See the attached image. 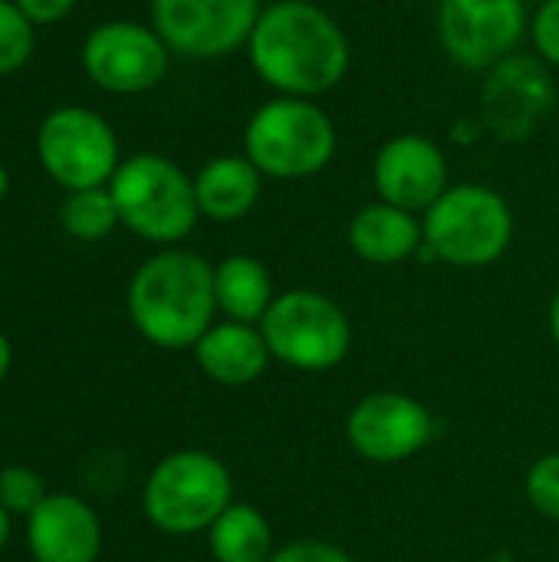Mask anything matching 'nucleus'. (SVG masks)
Returning <instances> with one entry per match:
<instances>
[{
	"label": "nucleus",
	"instance_id": "nucleus-19",
	"mask_svg": "<svg viewBox=\"0 0 559 562\" xmlns=\"http://www.w3.org/2000/svg\"><path fill=\"white\" fill-rule=\"evenodd\" d=\"M214 296L217 313H224L231 323L250 326H260L270 303L277 300L270 270L247 254H231L214 267Z\"/></svg>",
	"mask_w": 559,
	"mask_h": 562
},
{
	"label": "nucleus",
	"instance_id": "nucleus-3",
	"mask_svg": "<svg viewBox=\"0 0 559 562\" xmlns=\"http://www.w3.org/2000/svg\"><path fill=\"white\" fill-rule=\"evenodd\" d=\"M425 247L432 260L478 270L497 263L514 240V211L504 194L488 184H451L422 217Z\"/></svg>",
	"mask_w": 559,
	"mask_h": 562
},
{
	"label": "nucleus",
	"instance_id": "nucleus-27",
	"mask_svg": "<svg viewBox=\"0 0 559 562\" xmlns=\"http://www.w3.org/2000/svg\"><path fill=\"white\" fill-rule=\"evenodd\" d=\"M13 3L23 10L30 23H56L72 10L76 0H13Z\"/></svg>",
	"mask_w": 559,
	"mask_h": 562
},
{
	"label": "nucleus",
	"instance_id": "nucleus-5",
	"mask_svg": "<svg viewBox=\"0 0 559 562\" xmlns=\"http://www.w3.org/2000/svg\"><path fill=\"white\" fill-rule=\"evenodd\" d=\"M336 145V125L313 99L277 95L264 102L244 128V155L273 181L320 175L333 161Z\"/></svg>",
	"mask_w": 559,
	"mask_h": 562
},
{
	"label": "nucleus",
	"instance_id": "nucleus-10",
	"mask_svg": "<svg viewBox=\"0 0 559 562\" xmlns=\"http://www.w3.org/2000/svg\"><path fill=\"white\" fill-rule=\"evenodd\" d=\"M264 0H152L155 33L191 59H221L247 46Z\"/></svg>",
	"mask_w": 559,
	"mask_h": 562
},
{
	"label": "nucleus",
	"instance_id": "nucleus-4",
	"mask_svg": "<svg viewBox=\"0 0 559 562\" xmlns=\"http://www.w3.org/2000/svg\"><path fill=\"white\" fill-rule=\"evenodd\" d=\"M234 504V477L227 464L201 448L165 454L142 491L148 524L168 537L208 533L211 524Z\"/></svg>",
	"mask_w": 559,
	"mask_h": 562
},
{
	"label": "nucleus",
	"instance_id": "nucleus-15",
	"mask_svg": "<svg viewBox=\"0 0 559 562\" xmlns=\"http://www.w3.org/2000/svg\"><path fill=\"white\" fill-rule=\"evenodd\" d=\"M554 102V82L547 69L524 56H507L491 69L484 86V115L501 138H521L534 132L537 119Z\"/></svg>",
	"mask_w": 559,
	"mask_h": 562
},
{
	"label": "nucleus",
	"instance_id": "nucleus-1",
	"mask_svg": "<svg viewBox=\"0 0 559 562\" xmlns=\"http://www.w3.org/2000/svg\"><path fill=\"white\" fill-rule=\"evenodd\" d=\"M247 59L277 95L316 99L336 89L353 63L346 30L310 0H273L247 40Z\"/></svg>",
	"mask_w": 559,
	"mask_h": 562
},
{
	"label": "nucleus",
	"instance_id": "nucleus-26",
	"mask_svg": "<svg viewBox=\"0 0 559 562\" xmlns=\"http://www.w3.org/2000/svg\"><path fill=\"white\" fill-rule=\"evenodd\" d=\"M270 562H356L346 550H339L336 543H326V540H313V537H303V540H293L287 547H280Z\"/></svg>",
	"mask_w": 559,
	"mask_h": 562
},
{
	"label": "nucleus",
	"instance_id": "nucleus-30",
	"mask_svg": "<svg viewBox=\"0 0 559 562\" xmlns=\"http://www.w3.org/2000/svg\"><path fill=\"white\" fill-rule=\"evenodd\" d=\"M550 336H554V342H557L559 349V293L554 296V303H550Z\"/></svg>",
	"mask_w": 559,
	"mask_h": 562
},
{
	"label": "nucleus",
	"instance_id": "nucleus-23",
	"mask_svg": "<svg viewBox=\"0 0 559 562\" xmlns=\"http://www.w3.org/2000/svg\"><path fill=\"white\" fill-rule=\"evenodd\" d=\"M33 49V26L23 10L10 0H0V76L26 63Z\"/></svg>",
	"mask_w": 559,
	"mask_h": 562
},
{
	"label": "nucleus",
	"instance_id": "nucleus-13",
	"mask_svg": "<svg viewBox=\"0 0 559 562\" xmlns=\"http://www.w3.org/2000/svg\"><path fill=\"white\" fill-rule=\"evenodd\" d=\"M372 184L379 191V201H389L412 214H425L451 188L448 158L441 145L425 135H395L376 151Z\"/></svg>",
	"mask_w": 559,
	"mask_h": 562
},
{
	"label": "nucleus",
	"instance_id": "nucleus-12",
	"mask_svg": "<svg viewBox=\"0 0 559 562\" xmlns=\"http://www.w3.org/2000/svg\"><path fill=\"white\" fill-rule=\"evenodd\" d=\"M168 53L171 49L155 26L148 30L132 20H112L89 33L82 46V69L99 89L132 95L165 79Z\"/></svg>",
	"mask_w": 559,
	"mask_h": 562
},
{
	"label": "nucleus",
	"instance_id": "nucleus-31",
	"mask_svg": "<svg viewBox=\"0 0 559 562\" xmlns=\"http://www.w3.org/2000/svg\"><path fill=\"white\" fill-rule=\"evenodd\" d=\"M3 194H7V171H3V165H0V201H3Z\"/></svg>",
	"mask_w": 559,
	"mask_h": 562
},
{
	"label": "nucleus",
	"instance_id": "nucleus-25",
	"mask_svg": "<svg viewBox=\"0 0 559 562\" xmlns=\"http://www.w3.org/2000/svg\"><path fill=\"white\" fill-rule=\"evenodd\" d=\"M530 43L547 66L559 69V0H544L530 16Z\"/></svg>",
	"mask_w": 559,
	"mask_h": 562
},
{
	"label": "nucleus",
	"instance_id": "nucleus-2",
	"mask_svg": "<svg viewBox=\"0 0 559 562\" xmlns=\"http://www.w3.org/2000/svg\"><path fill=\"white\" fill-rule=\"evenodd\" d=\"M214 267L191 250L148 257L128 283V316L138 336L158 349H194L214 326Z\"/></svg>",
	"mask_w": 559,
	"mask_h": 562
},
{
	"label": "nucleus",
	"instance_id": "nucleus-11",
	"mask_svg": "<svg viewBox=\"0 0 559 562\" xmlns=\"http://www.w3.org/2000/svg\"><path fill=\"white\" fill-rule=\"evenodd\" d=\"M435 435V418L425 402L405 392L362 395L346 415L353 451L372 464H402L415 458Z\"/></svg>",
	"mask_w": 559,
	"mask_h": 562
},
{
	"label": "nucleus",
	"instance_id": "nucleus-21",
	"mask_svg": "<svg viewBox=\"0 0 559 562\" xmlns=\"http://www.w3.org/2000/svg\"><path fill=\"white\" fill-rule=\"evenodd\" d=\"M59 221H63L66 234L76 240H102L115 231V224H122L109 188L69 191V198L63 201Z\"/></svg>",
	"mask_w": 559,
	"mask_h": 562
},
{
	"label": "nucleus",
	"instance_id": "nucleus-8",
	"mask_svg": "<svg viewBox=\"0 0 559 562\" xmlns=\"http://www.w3.org/2000/svg\"><path fill=\"white\" fill-rule=\"evenodd\" d=\"M530 33L527 0H441L438 40L451 63L471 72L494 69Z\"/></svg>",
	"mask_w": 559,
	"mask_h": 562
},
{
	"label": "nucleus",
	"instance_id": "nucleus-9",
	"mask_svg": "<svg viewBox=\"0 0 559 562\" xmlns=\"http://www.w3.org/2000/svg\"><path fill=\"white\" fill-rule=\"evenodd\" d=\"M36 151L49 178L66 191L102 188L119 168V142L109 122L76 105L46 115Z\"/></svg>",
	"mask_w": 559,
	"mask_h": 562
},
{
	"label": "nucleus",
	"instance_id": "nucleus-16",
	"mask_svg": "<svg viewBox=\"0 0 559 562\" xmlns=\"http://www.w3.org/2000/svg\"><path fill=\"white\" fill-rule=\"evenodd\" d=\"M270 349L267 339L260 333V326L250 323H214L194 346V362L198 369L227 389H241V385H254L257 379H264L267 366H270Z\"/></svg>",
	"mask_w": 559,
	"mask_h": 562
},
{
	"label": "nucleus",
	"instance_id": "nucleus-22",
	"mask_svg": "<svg viewBox=\"0 0 559 562\" xmlns=\"http://www.w3.org/2000/svg\"><path fill=\"white\" fill-rule=\"evenodd\" d=\"M46 484L33 468L23 464H7L0 471V504L7 507L10 517H30L43 501H46Z\"/></svg>",
	"mask_w": 559,
	"mask_h": 562
},
{
	"label": "nucleus",
	"instance_id": "nucleus-32",
	"mask_svg": "<svg viewBox=\"0 0 559 562\" xmlns=\"http://www.w3.org/2000/svg\"><path fill=\"white\" fill-rule=\"evenodd\" d=\"M540 3H544V0H540Z\"/></svg>",
	"mask_w": 559,
	"mask_h": 562
},
{
	"label": "nucleus",
	"instance_id": "nucleus-18",
	"mask_svg": "<svg viewBox=\"0 0 559 562\" xmlns=\"http://www.w3.org/2000/svg\"><path fill=\"white\" fill-rule=\"evenodd\" d=\"M264 175L247 155H217L194 175L198 211L208 221L234 224L247 217L260 201Z\"/></svg>",
	"mask_w": 559,
	"mask_h": 562
},
{
	"label": "nucleus",
	"instance_id": "nucleus-29",
	"mask_svg": "<svg viewBox=\"0 0 559 562\" xmlns=\"http://www.w3.org/2000/svg\"><path fill=\"white\" fill-rule=\"evenodd\" d=\"M10 524H13V517H10L7 507L0 504V553H3V547H7V540H10Z\"/></svg>",
	"mask_w": 559,
	"mask_h": 562
},
{
	"label": "nucleus",
	"instance_id": "nucleus-17",
	"mask_svg": "<svg viewBox=\"0 0 559 562\" xmlns=\"http://www.w3.org/2000/svg\"><path fill=\"white\" fill-rule=\"evenodd\" d=\"M349 247L359 260L372 267H392L415 257L425 247V231L418 214L395 207L389 201H372L349 221Z\"/></svg>",
	"mask_w": 559,
	"mask_h": 562
},
{
	"label": "nucleus",
	"instance_id": "nucleus-24",
	"mask_svg": "<svg viewBox=\"0 0 559 562\" xmlns=\"http://www.w3.org/2000/svg\"><path fill=\"white\" fill-rule=\"evenodd\" d=\"M524 491H527L530 507L540 517L557 520L559 524V451L544 454V458H537L530 464L527 481H524Z\"/></svg>",
	"mask_w": 559,
	"mask_h": 562
},
{
	"label": "nucleus",
	"instance_id": "nucleus-14",
	"mask_svg": "<svg viewBox=\"0 0 559 562\" xmlns=\"http://www.w3.org/2000/svg\"><path fill=\"white\" fill-rule=\"evenodd\" d=\"M26 550L33 562H96L102 553V520L76 494H46L26 517Z\"/></svg>",
	"mask_w": 559,
	"mask_h": 562
},
{
	"label": "nucleus",
	"instance_id": "nucleus-7",
	"mask_svg": "<svg viewBox=\"0 0 559 562\" xmlns=\"http://www.w3.org/2000/svg\"><path fill=\"white\" fill-rule=\"evenodd\" d=\"M260 333L277 362L297 372H329L353 346V326L346 310L320 290L277 293Z\"/></svg>",
	"mask_w": 559,
	"mask_h": 562
},
{
	"label": "nucleus",
	"instance_id": "nucleus-6",
	"mask_svg": "<svg viewBox=\"0 0 559 562\" xmlns=\"http://www.w3.org/2000/svg\"><path fill=\"white\" fill-rule=\"evenodd\" d=\"M109 191L119 207V221L152 244L185 240L201 217L194 178L155 151L125 158L115 168Z\"/></svg>",
	"mask_w": 559,
	"mask_h": 562
},
{
	"label": "nucleus",
	"instance_id": "nucleus-20",
	"mask_svg": "<svg viewBox=\"0 0 559 562\" xmlns=\"http://www.w3.org/2000/svg\"><path fill=\"white\" fill-rule=\"evenodd\" d=\"M214 562H270L273 527L254 504H231L208 530Z\"/></svg>",
	"mask_w": 559,
	"mask_h": 562
},
{
	"label": "nucleus",
	"instance_id": "nucleus-28",
	"mask_svg": "<svg viewBox=\"0 0 559 562\" xmlns=\"http://www.w3.org/2000/svg\"><path fill=\"white\" fill-rule=\"evenodd\" d=\"M10 362H13V346H10V339L0 333V382H3L7 372H10Z\"/></svg>",
	"mask_w": 559,
	"mask_h": 562
}]
</instances>
